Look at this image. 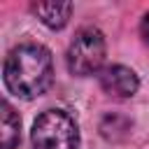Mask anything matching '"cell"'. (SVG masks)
Wrapping results in <instances>:
<instances>
[{
    "label": "cell",
    "mask_w": 149,
    "mask_h": 149,
    "mask_svg": "<svg viewBox=\"0 0 149 149\" xmlns=\"http://www.w3.org/2000/svg\"><path fill=\"white\" fill-rule=\"evenodd\" d=\"M140 37H142V42L144 44H149V12L142 16V21H140Z\"/></svg>",
    "instance_id": "obj_7"
},
{
    "label": "cell",
    "mask_w": 149,
    "mask_h": 149,
    "mask_svg": "<svg viewBox=\"0 0 149 149\" xmlns=\"http://www.w3.org/2000/svg\"><path fill=\"white\" fill-rule=\"evenodd\" d=\"M100 88L114 98H133L140 88V79L126 65H107L100 70Z\"/></svg>",
    "instance_id": "obj_4"
},
{
    "label": "cell",
    "mask_w": 149,
    "mask_h": 149,
    "mask_svg": "<svg viewBox=\"0 0 149 149\" xmlns=\"http://www.w3.org/2000/svg\"><path fill=\"white\" fill-rule=\"evenodd\" d=\"M105 54H107L105 35L93 26L79 28L77 35L72 37L70 47H68V70L74 77L95 74L102 70Z\"/></svg>",
    "instance_id": "obj_3"
},
{
    "label": "cell",
    "mask_w": 149,
    "mask_h": 149,
    "mask_svg": "<svg viewBox=\"0 0 149 149\" xmlns=\"http://www.w3.org/2000/svg\"><path fill=\"white\" fill-rule=\"evenodd\" d=\"M2 79L7 91L23 100H33L47 93L54 81V63L49 49L35 42L14 47L5 58Z\"/></svg>",
    "instance_id": "obj_1"
},
{
    "label": "cell",
    "mask_w": 149,
    "mask_h": 149,
    "mask_svg": "<svg viewBox=\"0 0 149 149\" xmlns=\"http://www.w3.org/2000/svg\"><path fill=\"white\" fill-rule=\"evenodd\" d=\"M21 137V121L9 102H2V147L14 149Z\"/></svg>",
    "instance_id": "obj_6"
},
{
    "label": "cell",
    "mask_w": 149,
    "mask_h": 149,
    "mask_svg": "<svg viewBox=\"0 0 149 149\" xmlns=\"http://www.w3.org/2000/svg\"><path fill=\"white\" fill-rule=\"evenodd\" d=\"M30 142L33 149H77L79 147L77 121L63 109H47L35 119Z\"/></svg>",
    "instance_id": "obj_2"
},
{
    "label": "cell",
    "mask_w": 149,
    "mask_h": 149,
    "mask_svg": "<svg viewBox=\"0 0 149 149\" xmlns=\"http://www.w3.org/2000/svg\"><path fill=\"white\" fill-rule=\"evenodd\" d=\"M72 9H74L72 2H35L33 5L35 16L49 28H63L70 21Z\"/></svg>",
    "instance_id": "obj_5"
}]
</instances>
